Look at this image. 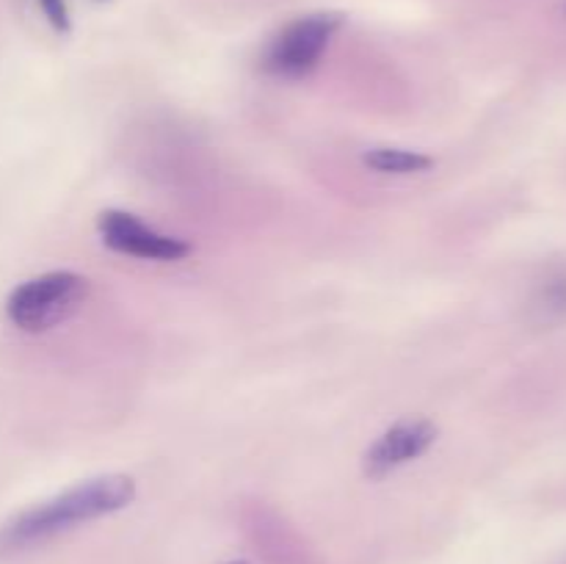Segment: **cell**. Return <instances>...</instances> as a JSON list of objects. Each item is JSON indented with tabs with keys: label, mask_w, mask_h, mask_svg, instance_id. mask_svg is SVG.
<instances>
[{
	"label": "cell",
	"mask_w": 566,
	"mask_h": 564,
	"mask_svg": "<svg viewBox=\"0 0 566 564\" xmlns=\"http://www.w3.org/2000/svg\"><path fill=\"white\" fill-rule=\"evenodd\" d=\"M136 481L125 473H105L77 481L50 501L17 514L0 529V553H17L55 540L92 520L122 512L136 501Z\"/></svg>",
	"instance_id": "1"
},
{
	"label": "cell",
	"mask_w": 566,
	"mask_h": 564,
	"mask_svg": "<svg viewBox=\"0 0 566 564\" xmlns=\"http://www.w3.org/2000/svg\"><path fill=\"white\" fill-rule=\"evenodd\" d=\"M88 280L77 271H48L17 285L6 299V318L28 335L50 332L81 310Z\"/></svg>",
	"instance_id": "2"
},
{
	"label": "cell",
	"mask_w": 566,
	"mask_h": 564,
	"mask_svg": "<svg viewBox=\"0 0 566 564\" xmlns=\"http://www.w3.org/2000/svg\"><path fill=\"white\" fill-rule=\"evenodd\" d=\"M340 25L343 14H335V11H315V14L287 22L265 48L263 70L282 81H298L310 75L321 64Z\"/></svg>",
	"instance_id": "3"
},
{
	"label": "cell",
	"mask_w": 566,
	"mask_h": 564,
	"mask_svg": "<svg viewBox=\"0 0 566 564\" xmlns=\"http://www.w3.org/2000/svg\"><path fill=\"white\" fill-rule=\"evenodd\" d=\"M99 238L114 252L138 260H155V263H177L191 254V243L182 238L166 236L155 227L144 224L138 216L127 210H103L97 219Z\"/></svg>",
	"instance_id": "4"
},
{
	"label": "cell",
	"mask_w": 566,
	"mask_h": 564,
	"mask_svg": "<svg viewBox=\"0 0 566 564\" xmlns=\"http://www.w3.org/2000/svg\"><path fill=\"white\" fill-rule=\"evenodd\" d=\"M440 437V429L429 418H401L381 431L363 453V473L368 479H387L396 470L423 457Z\"/></svg>",
	"instance_id": "5"
},
{
	"label": "cell",
	"mask_w": 566,
	"mask_h": 564,
	"mask_svg": "<svg viewBox=\"0 0 566 564\" xmlns=\"http://www.w3.org/2000/svg\"><path fill=\"white\" fill-rule=\"evenodd\" d=\"M363 164L370 171H379V175L409 177L429 171L434 166V158L407 147H368L363 153Z\"/></svg>",
	"instance_id": "6"
},
{
	"label": "cell",
	"mask_w": 566,
	"mask_h": 564,
	"mask_svg": "<svg viewBox=\"0 0 566 564\" xmlns=\"http://www.w3.org/2000/svg\"><path fill=\"white\" fill-rule=\"evenodd\" d=\"M536 307L545 313L547 318H564L566 315V274H556L539 288L536 296Z\"/></svg>",
	"instance_id": "7"
},
{
	"label": "cell",
	"mask_w": 566,
	"mask_h": 564,
	"mask_svg": "<svg viewBox=\"0 0 566 564\" xmlns=\"http://www.w3.org/2000/svg\"><path fill=\"white\" fill-rule=\"evenodd\" d=\"M42 14L48 17L50 25L55 28L59 33H70L72 20H70V9H66V0H36Z\"/></svg>",
	"instance_id": "8"
},
{
	"label": "cell",
	"mask_w": 566,
	"mask_h": 564,
	"mask_svg": "<svg viewBox=\"0 0 566 564\" xmlns=\"http://www.w3.org/2000/svg\"><path fill=\"white\" fill-rule=\"evenodd\" d=\"M227 564H249V562H227Z\"/></svg>",
	"instance_id": "9"
},
{
	"label": "cell",
	"mask_w": 566,
	"mask_h": 564,
	"mask_svg": "<svg viewBox=\"0 0 566 564\" xmlns=\"http://www.w3.org/2000/svg\"><path fill=\"white\" fill-rule=\"evenodd\" d=\"M99 3H103V0H99Z\"/></svg>",
	"instance_id": "10"
}]
</instances>
